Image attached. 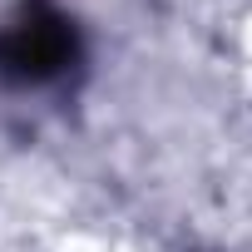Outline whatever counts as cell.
<instances>
[{
  "mask_svg": "<svg viewBox=\"0 0 252 252\" xmlns=\"http://www.w3.org/2000/svg\"><path fill=\"white\" fill-rule=\"evenodd\" d=\"M74 64H79V25L50 0H25L0 25V79L5 84L40 89L64 79Z\"/></svg>",
  "mask_w": 252,
  "mask_h": 252,
  "instance_id": "cell-1",
  "label": "cell"
}]
</instances>
